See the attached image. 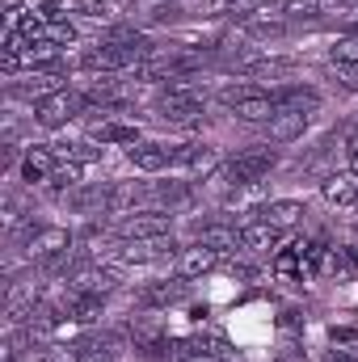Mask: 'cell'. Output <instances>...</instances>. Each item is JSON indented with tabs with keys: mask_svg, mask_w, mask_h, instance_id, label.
<instances>
[{
	"mask_svg": "<svg viewBox=\"0 0 358 362\" xmlns=\"http://www.w3.org/2000/svg\"><path fill=\"white\" fill-rule=\"evenodd\" d=\"M81 169H85V165H68V160H59V169L51 173V181H47V189H51V194H64V189L81 185Z\"/></svg>",
	"mask_w": 358,
	"mask_h": 362,
	"instance_id": "24",
	"label": "cell"
},
{
	"mask_svg": "<svg viewBox=\"0 0 358 362\" xmlns=\"http://www.w3.org/2000/svg\"><path fill=\"white\" fill-rule=\"evenodd\" d=\"M282 8H287L291 17H316V13H321V0H287Z\"/></svg>",
	"mask_w": 358,
	"mask_h": 362,
	"instance_id": "26",
	"label": "cell"
},
{
	"mask_svg": "<svg viewBox=\"0 0 358 362\" xmlns=\"http://www.w3.org/2000/svg\"><path fill=\"white\" fill-rule=\"evenodd\" d=\"M202 110H207V97L198 93L194 81H173L169 89L161 93V101H156V114H161L165 122H181V127L198 122Z\"/></svg>",
	"mask_w": 358,
	"mask_h": 362,
	"instance_id": "4",
	"label": "cell"
},
{
	"mask_svg": "<svg viewBox=\"0 0 358 362\" xmlns=\"http://www.w3.org/2000/svg\"><path fill=\"white\" fill-rule=\"evenodd\" d=\"M55 152H59V160H68V165H93V160H101V148H97V139L55 144Z\"/></svg>",
	"mask_w": 358,
	"mask_h": 362,
	"instance_id": "20",
	"label": "cell"
},
{
	"mask_svg": "<svg viewBox=\"0 0 358 362\" xmlns=\"http://www.w3.org/2000/svg\"><path fill=\"white\" fill-rule=\"evenodd\" d=\"M215 165V148L211 144H173V169H211Z\"/></svg>",
	"mask_w": 358,
	"mask_h": 362,
	"instance_id": "18",
	"label": "cell"
},
{
	"mask_svg": "<svg viewBox=\"0 0 358 362\" xmlns=\"http://www.w3.org/2000/svg\"><path fill=\"white\" fill-rule=\"evenodd\" d=\"M55 169H59V152L55 148H47V144L25 148V156H21V181L25 185H47Z\"/></svg>",
	"mask_w": 358,
	"mask_h": 362,
	"instance_id": "7",
	"label": "cell"
},
{
	"mask_svg": "<svg viewBox=\"0 0 358 362\" xmlns=\"http://www.w3.org/2000/svg\"><path fill=\"white\" fill-rule=\"evenodd\" d=\"M169 223H173V211L148 206V211H131L118 223V236L122 240H156V236H169Z\"/></svg>",
	"mask_w": 358,
	"mask_h": 362,
	"instance_id": "6",
	"label": "cell"
},
{
	"mask_svg": "<svg viewBox=\"0 0 358 362\" xmlns=\"http://www.w3.org/2000/svg\"><path fill=\"white\" fill-rule=\"evenodd\" d=\"M274 97V110H299V114H312L321 105V93L308 89V85H282V89L270 93Z\"/></svg>",
	"mask_w": 358,
	"mask_h": 362,
	"instance_id": "14",
	"label": "cell"
},
{
	"mask_svg": "<svg viewBox=\"0 0 358 362\" xmlns=\"http://www.w3.org/2000/svg\"><path fill=\"white\" fill-rule=\"evenodd\" d=\"M122 333H93L85 341H76V354L81 362H118L122 358Z\"/></svg>",
	"mask_w": 358,
	"mask_h": 362,
	"instance_id": "10",
	"label": "cell"
},
{
	"mask_svg": "<svg viewBox=\"0 0 358 362\" xmlns=\"http://www.w3.org/2000/svg\"><path fill=\"white\" fill-rule=\"evenodd\" d=\"M321 194L329 206H358V169H346V173H329L321 181Z\"/></svg>",
	"mask_w": 358,
	"mask_h": 362,
	"instance_id": "12",
	"label": "cell"
},
{
	"mask_svg": "<svg viewBox=\"0 0 358 362\" xmlns=\"http://www.w3.org/2000/svg\"><path fill=\"white\" fill-rule=\"evenodd\" d=\"M270 270L278 274V278H295V282H304V257H299V245H295V249H278L274 262H270Z\"/></svg>",
	"mask_w": 358,
	"mask_h": 362,
	"instance_id": "23",
	"label": "cell"
},
{
	"mask_svg": "<svg viewBox=\"0 0 358 362\" xmlns=\"http://www.w3.org/2000/svg\"><path fill=\"white\" fill-rule=\"evenodd\" d=\"M93 139H97V144H127V148H135V144H139V131L127 127V122H101V127L93 131Z\"/></svg>",
	"mask_w": 358,
	"mask_h": 362,
	"instance_id": "21",
	"label": "cell"
},
{
	"mask_svg": "<svg viewBox=\"0 0 358 362\" xmlns=\"http://www.w3.org/2000/svg\"><path fill=\"white\" fill-rule=\"evenodd\" d=\"M329 59H333L337 68H354V64H358V34H346L342 42H333Z\"/></svg>",
	"mask_w": 358,
	"mask_h": 362,
	"instance_id": "25",
	"label": "cell"
},
{
	"mask_svg": "<svg viewBox=\"0 0 358 362\" xmlns=\"http://www.w3.org/2000/svg\"><path fill=\"white\" fill-rule=\"evenodd\" d=\"M76 8H81V17H110V8H105V0H81Z\"/></svg>",
	"mask_w": 358,
	"mask_h": 362,
	"instance_id": "27",
	"label": "cell"
},
{
	"mask_svg": "<svg viewBox=\"0 0 358 362\" xmlns=\"http://www.w3.org/2000/svg\"><path fill=\"white\" fill-rule=\"evenodd\" d=\"M258 215H262L266 223H274L278 232H291V228H299V219H304V202H295V198H274V202H266Z\"/></svg>",
	"mask_w": 358,
	"mask_h": 362,
	"instance_id": "15",
	"label": "cell"
},
{
	"mask_svg": "<svg viewBox=\"0 0 358 362\" xmlns=\"http://www.w3.org/2000/svg\"><path fill=\"white\" fill-rule=\"evenodd\" d=\"M4 362H17V337H13V341L4 346Z\"/></svg>",
	"mask_w": 358,
	"mask_h": 362,
	"instance_id": "32",
	"label": "cell"
},
{
	"mask_svg": "<svg viewBox=\"0 0 358 362\" xmlns=\"http://www.w3.org/2000/svg\"><path fill=\"white\" fill-rule=\"evenodd\" d=\"M350 34H358V25H354V30H350Z\"/></svg>",
	"mask_w": 358,
	"mask_h": 362,
	"instance_id": "33",
	"label": "cell"
},
{
	"mask_svg": "<svg viewBox=\"0 0 358 362\" xmlns=\"http://www.w3.org/2000/svg\"><path fill=\"white\" fill-rule=\"evenodd\" d=\"M308 118L312 114H299V110H274L270 118V144H291L308 131Z\"/></svg>",
	"mask_w": 358,
	"mask_h": 362,
	"instance_id": "13",
	"label": "cell"
},
{
	"mask_svg": "<svg viewBox=\"0 0 358 362\" xmlns=\"http://www.w3.org/2000/svg\"><path fill=\"white\" fill-rule=\"evenodd\" d=\"M178 13H181L178 4H156V8H152V21H173Z\"/></svg>",
	"mask_w": 358,
	"mask_h": 362,
	"instance_id": "28",
	"label": "cell"
},
{
	"mask_svg": "<svg viewBox=\"0 0 358 362\" xmlns=\"http://www.w3.org/2000/svg\"><path fill=\"white\" fill-rule=\"evenodd\" d=\"M278 240H282V232H278L274 223H266V219H262L258 211H253V215H249V219L241 223V249H253V253H270V249H274Z\"/></svg>",
	"mask_w": 358,
	"mask_h": 362,
	"instance_id": "11",
	"label": "cell"
},
{
	"mask_svg": "<svg viewBox=\"0 0 358 362\" xmlns=\"http://www.w3.org/2000/svg\"><path fill=\"white\" fill-rule=\"evenodd\" d=\"M346 156H350V165L358 169V135H350V144H346Z\"/></svg>",
	"mask_w": 358,
	"mask_h": 362,
	"instance_id": "31",
	"label": "cell"
},
{
	"mask_svg": "<svg viewBox=\"0 0 358 362\" xmlns=\"http://www.w3.org/2000/svg\"><path fill=\"white\" fill-rule=\"evenodd\" d=\"M21 240H25V253L47 270H59L68 262V249H72L68 228H55V223H25Z\"/></svg>",
	"mask_w": 358,
	"mask_h": 362,
	"instance_id": "1",
	"label": "cell"
},
{
	"mask_svg": "<svg viewBox=\"0 0 358 362\" xmlns=\"http://www.w3.org/2000/svg\"><path fill=\"white\" fill-rule=\"evenodd\" d=\"M89 110V97L76 89H55L47 93L42 101H34V122L38 127H47V131H55V127H68L72 118H81Z\"/></svg>",
	"mask_w": 358,
	"mask_h": 362,
	"instance_id": "5",
	"label": "cell"
},
{
	"mask_svg": "<svg viewBox=\"0 0 358 362\" xmlns=\"http://www.w3.org/2000/svg\"><path fill=\"white\" fill-rule=\"evenodd\" d=\"M219 101H224L236 118H245V122H270V118H274V97H270V89L253 85V81L224 85V89H219Z\"/></svg>",
	"mask_w": 358,
	"mask_h": 362,
	"instance_id": "3",
	"label": "cell"
},
{
	"mask_svg": "<svg viewBox=\"0 0 358 362\" xmlns=\"http://www.w3.org/2000/svg\"><path fill=\"white\" fill-rule=\"evenodd\" d=\"M178 362H228L224 354H181Z\"/></svg>",
	"mask_w": 358,
	"mask_h": 362,
	"instance_id": "29",
	"label": "cell"
},
{
	"mask_svg": "<svg viewBox=\"0 0 358 362\" xmlns=\"http://www.w3.org/2000/svg\"><path fill=\"white\" fill-rule=\"evenodd\" d=\"M64 308H68V320H72V325H93V320L101 316L105 299H101L97 291H72V295L64 299Z\"/></svg>",
	"mask_w": 358,
	"mask_h": 362,
	"instance_id": "17",
	"label": "cell"
},
{
	"mask_svg": "<svg viewBox=\"0 0 358 362\" xmlns=\"http://www.w3.org/2000/svg\"><path fill=\"white\" fill-rule=\"evenodd\" d=\"M148 198H156V202H161V211H178V206L190 202V185H185V181H169V185L148 189Z\"/></svg>",
	"mask_w": 358,
	"mask_h": 362,
	"instance_id": "22",
	"label": "cell"
},
{
	"mask_svg": "<svg viewBox=\"0 0 358 362\" xmlns=\"http://www.w3.org/2000/svg\"><path fill=\"white\" fill-rule=\"evenodd\" d=\"M131 165L139 173H165L173 169V144H161V139H139L131 148Z\"/></svg>",
	"mask_w": 358,
	"mask_h": 362,
	"instance_id": "8",
	"label": "cell"
},
{
	"mask_svg": "<svg viewBox=\"0 0 358 362\" xmlns=\"http://www.w3.org/2000/svg\"><path fill=\"white\" fill-rule=\"evenodd\" d=\"M185 299V278H173V282H148L139 291V308H173Z\"/></svg>",
	"mask_w": 358,
	"mask_h": 362,
	"instance_id": "16",
	"label": "cell"
},
{
	"mask_svg": "<svg viewBox=\"0 0 358 362\" xmlns=\"http://www.w3.org/2000/svg\"><path fill=\"white\" fill-rule=\"evenodd\" d=\"M72 206H76L81 215H101V211H110V185H85V189H76V194H72Z\"/></svg>",
	"mask_w": 358,
	"mask_h": 362,
	"instance_id": "19",
	"label": "cell"
},
{
	"mask_svg": "<svg viewBox=\"0 0 358 362\" xmlns=\"http://www.w3.org/2000/svg\"><path fill=\"white\" fill-rule=\"evenodd\" d=\"M342 85L358 93V64H354V68H342Z\"/></svg>",
	"mask_w": 358,
	"mask_h": 362,
	"instance_id": "30",
	"label": "cell"
},
{
	"mask_svg": "<svg viewBox=\"0 0 358 362\" xmlns=\"http://www.w3.org/2000/svg\"><path fill=\"white\" fill-rule=\"evenodd\" d=\"M224 262V253L219 249H211V245H202V240H194L190 249H181V257H178V278H202V274H211L215 266Z\"/></svg>",
	"mask_w": 358,
	"mask_h": 362,
	"instance_id": "9",
	"label": "cell"
},
{
	"mask_svg": "<svg viewBox=\"0 0 358 362\" xmlns=\"http://www.w3.org/2000/svg\"><path fill=\"white\" fill-rule=\"evenodd\" d=\"M274 169H278V152H274V148H245V152H236L232 160H224V181H228V189L236 194V189H253V185L266 181Z\"/></svg>",
	"mask_w": 358,
	"mask_h": 362,
	"instance_id": "2",
	"label": "cell"
}]
</instances>
